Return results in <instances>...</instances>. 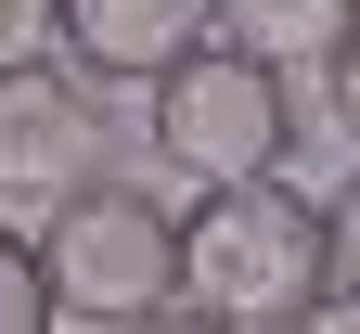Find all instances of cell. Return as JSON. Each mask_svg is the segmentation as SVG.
Here are the masks:
<instances>
[{"label": "cell", "instance_id": "obj_1", "mask_svg": "<svg viewBox=\"0 0 360 334\" xmlns=\"http://www.w3.org/2000/svg\"><path fill=\"white\" fill-rule=\"evenodd\" d=\"M322 283H335V231L296 180H193V206H180V296L193 309L270 334Z\"/></svg>", "mask_w": 360, "mask_h": 334}, {"label": "cell", "instance_id": "obj_2", "mask_svg": "<svg viewBox=\"0 0 360 334\" xmlns=\"http://www.w3.org/2000/svg\"><path fill=\"white\" fill-rule=\"evenodd\" d=\"M39 270H52L65 321L116 334V321H142V309L180 296V206H155L142 180H116V167H90L65 206H39Z\"/></svg>", "mask_w": 360, "mask_h": 334}, {"label": "cell", "instance_id": "obj_3", "mask_svg": "<svg viewBox=\"0 0 360 334\" xmlns=\"http://www.w3.org/2000/svg\"><path fill=\"white\" fill-rule=\"evenodd\" d=\"M155 155L180 180H283L296 167V65L245 39H193L155 77Z\"/></svg>", "mask_w": 360, "mask_h": 334}, {"label": "cell", "instance_id": "obj_4", "mask_svg": "<svg viewBox=\"0 0 360 334\" xmlns=\"http://www.w3.org/2000/svg\"><path fill=\"white\" fill-rule=\"evenodd\" d=\"M103 90L52 52H0V206H65L103 167Z\"/></svg>", "mask_w": 360, "mask_h": 334}, {"label": "cell", "instance_id": "obj_5", "mask_svg": "<svg viewBox=\"0 0 360 334\" xmlns=\"http://www.w3.org/2000/svg\"><path fill=\"white\" fill-rule=\"evenodd\" d=\"M52 39L90 90H155L193 39H219V0H52Z\"/></svg>", "mask_w": 360, "mask_h": 334}, {"label": "cell", "instance_id": "obj_6", "mask_svg": "<svg viewBox=\"0 0 360 334\" xmlns=\"http://www.w3.org/2000/svg\"><path fill=\"white\" fill-rule=\"evenodd\" d=\"M347 26H360V0H219V39H245L270 65H309V77L335 65Z\"/></svg>", "mask_w": 360, "mask_h": 334}, {"label": "cell", "instance_id": "obj_7", "mask_svg": "<svg viewBox=\"0 0 360 334\" xmlns=\"http://www.w3.org/2000/svg\"><path fill=\"white\" fill-rule=\"evenodd\" d=\"M65 309H52V270H39V245L13 219H0V334H52Z\"/></svg>", "mask_w": 360, "mask_h": 334}, {"label": "cell", "instance_id": "obj_8", "mask_svg": "<svg viewBox=\"0 0 360 334\" xmlns=\"http://www.w3.org/2000/svg\"><path fill=\"white\" fill-rule=\"evenodd\" d=\"M270 334H360V283H322V296H309V309H283Z\"/></svg>", "mask_w": 360, "mask_h": 334}, {"label": "cell", "instance_id": "obj_9", "mask_svg": "<svg viewBox=\"0 0 360 334\" xmlns=\"http://www.w3.org/2000/svg\"><path fill=\"white\" fill-rule=\"evenodd\" d=\"M322 231H335V283H360V167L322 193Z\"/></svg>", "mask_w": 360, "mask_h": 334}, {"label": "cell", "instance_id": "obj_10", "mask_svg": "<svg viewBox=\"0 0 360 334\" xmlns=\"http://www.w3.org/2000/svg\"><path fill=\"white\" fill-rule=\"evenodd\" d=\"M322 103H335V129H347V141H360V26H347V39H335V65H322Z\"/></svg>", "mask_w": 360, "mask_h": 334}, {"label": "cell", "instance_id": "obj_11", "mask_svg": "<svg viewBox=\"0 0 360 334\" xmlns=\"http://www.w3.org/2000/svg\"><path fill=\"white\" fill-rule=\"evenodd\" d=\"M116 334H245V321H219V309H193V296H167V309H142V321H116Z\"/></svg>", "mask_w": 360, "mask_h": 334}, {"label": "cell", "instance_id": "obj_12", "mask_svg": "<svg viewBox=\"0 0 360 334\" xmlns=\"http://www.w3.org/2000/svg\"><path fill=\"white\" fill-rule=\"evenodd\" d=\"M52 39V0H0V52H39Z\"/></svg>", "mask_w": 360, "mask_h": 334}]
</instances>
